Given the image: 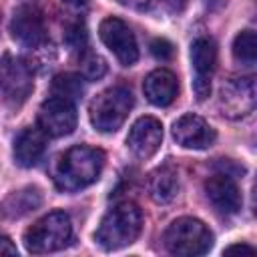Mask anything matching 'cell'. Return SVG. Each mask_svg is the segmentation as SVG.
Returning a JSON list of instances; mask_svg holds the SVG:
<instances>
[{"instance_id": "cell-1", "label": "cell", "mask_w": 257, "mask_h": 257, "mask_svg": "<svg viewBox=\"0 0 257 257\" xmlns=\"http://www.w3.org/2000/svg\"><path fill=\"white\" fill-rule=\"evenodd\" d=\"M104 167V153L94 147L74 145L60 153L50 169L52 181L60 191H80L92 185Z\"/></svg>"}, {"instance_id": "cell-2", "label": "cell", "mask_w": 257, "mask_h": 257, "mask_svg": "<svg viewBox=\"0 0 257 257\" xmlns=\"http://www.w3.org/2000/svg\"><path fill=\"white\" fill-rule=\"evenodd\" d=\"M143 229V213L139 205L122 201L106 211L94 233L96 243L104 251H116L137 241Z\"/></svg>"}, {"instance_id": "cell-3", "label": "cell", "mask_w": 257, "mask_h": 257, "mask_svg": "<svg viewBox=\"0 0 257 257\" xmlns=\"http://www.w3.org/2000/svg\"><path fill=\"white\" fill-rule=\"evenodd\" d=\"M72 237V221L64 211H50L24 231V247L34 253H52L68 245Z\"/></svg>"}, {"instance_id": "cell-4", "label": "cell", "mask_w": 257, "mask_h": 257, "mask_svg": "<svg viewBox=\"0 0 257 257\" xmlns=\"http://www.w3.org/2000/svg\"><path fill=\"white\" fill-rule=\"evenodd\" d=\"M163 243L173 255L195 257L205 255L213 247V233L203 221L195 217H179L167 227Z\"/></svg>"}, {"instance_id": "cell-5", "label": "cell", "mask_w": 257, "mask_h": 257, "mask_svg": "<svg viewBox=\"0 0 257 257\" xmlns=\"http://www.w3.org/2000/svg\"><path fill=\"white\" fill-rule=\"evenodd\" d=\"M135 104L133 92L126 86H110L96 94L88 106L90 122L100 133H114L126 120L131 108Z\"/></svg>"}, {"instance_id": "cell-6", "label": "cell", "mask_w": 257, "mask_h": 257, "mask_svg": "<svg viewBox=\"0 0 257 257\" xmlns=\"http://www.w3.org/2000/svg\"><path fill=\"white\" fill-rule=\"evenodd\" d=\"M34 74L26 60L4 54L0 58V94L10 104H20L34 88Z\"/></svg>"}, {"instance_id": "cell-7", "label": "cell", "mask_w": 257, "mask_h": 257, "mask_svg": "<svg viewBox=\"0 0 257 257\" xmlns=\"http://www.w3.org/2000/svg\"><path fill=\"white\" fill-rule=\"evenodd\" d=\"M257 100L253 76H231L219 88V108L227 118H243L253 112Z\"/></svg>"}, {"instance_id": "cell-8", "label": "cell", "mask_w": 257, "mask_h": 257, "mask_svg": "<svg viewBox=\"0 0 257 257\" xmlns=\"http://www.w3.org/2000/svg\"><path fill=\"white\" fill-rule=\"evenodd\" d=\"M98 36L122 66H131L139 60L137 38L124 20L116 16L104 18L98 26Z\"/></svg>"}, {"instance_id": "cell-9", "label": "cell", "mask_w": 257, "mask_h": 257, "mask_svg": "<svg viewBox=\"0 0 257 257\" xmlns=\"http://www.w3.org/2000/svg\"><path fill=\"white\" fill-rule=\"evenodd\" d=\"M76 106L72 100L50 96L38 108V126L46 137H66L76 128Z\"/></svg>"}, {"instance_id": "cell-10", "label": "cell", "mask_w": 257, "mask_h": 257, "mask_svg": "<svg viewBox=\"0 0 257 257\" xmlns=\"http://www.w3.org/2000/svg\"><path fill=\"white\" fill-rule=\"evenodd\" d=\"M191 64L195 70L193 90L197 100H205L211 94V76L217 66V46L211 38L199 36L191 44Z\"/></svg>"}, {"instance_id": "cell-11", "label": "cell", "mask_w": 257, "mask_h": 257, "mask_svg": "<svg viewBox=\"0 0 257 257\" xmlns=\"http://www.w3.org/2000/svg\"><path fill=\"white\" fill-rule=\"evenodd\" d=\"M10 34L16 42L28 48H38L46 42V22L38 8L20 6L10 22Z\"/></svg>"}, {"instance_id": "cell-12", "label": "cell", "mask_w": 257, "mask_h": 257, "mask_svg": "<svg viewBox=\"0 0 257 257\" xmlns=\"http://www.w3.org/2000/svg\"><path fill=\"white\" fill-rule=\"evenodd\" d=\"M173 139L185 149L201 151V149H209L215 143L217 133L203 116L187 112L173 122Z\"/></svg>"}, {"instance_id": "cell-13", "label": "cell", "mask_w": 257, "mask_h": 257, "mask_svg": "<svg viewBox=\"0 0 257 257\" xmlns=\"http://www.w3.org/2000/svg\"><path fill=\"white\" fill-rule=\"evenodd\" d=\"M205 195L213 209L221 215H235L243 205L241 191L235 179L227 173H217L205 181Z\"/></svg>"}, {"instance_id": "cell-14", "label": "cell", "mask_w": 257, "mask_h": 257, "mask_svg": "<svg viewBox=\"0 0 257 257\" xmlns=\"http://www.w3.org/2000/svg\"><path fill=\"white\" fill-rule=\"evenodd\" d=\"M161 143H163V124L155 116L137 118L128 131V137H126V147L139 159L153 157L159 151Z\"/></svg>"}, {"instance_id": "cell-15", "label": "cell", "mask_w": 257, "mask_h": 257, "mask_svg": "<svg viewBox=\"0 0 257 257\" xmlns=\"http://www.w3.org/2000/svg\"><path fill=\"white\" fill-rule=\"evenodd\" d=\"M145 96L155 106H169L179 92V80L169 68H155L143 82Z\"/></svg>"}, {"instance_id": "cell-16", "label": "cell", "mask_w": 257, "mask_h": 257, "mask_svg": "<svg viewBox=\"0 0 257 257\" xmlns=\"http://www.w3.org/2000/svg\"><path fill=\"white\" fill-rule=\"evenodd\" d=\"M44 151H46V135L40 128L26 126L14 139L12 155H14L16 165H20L24 169L34 167L42 159Z\"/></svg>"}, {"instance_id": "cell-17", "label": "cell", "mask_w": 257, "mask_h": 257, "mask_svg": "<svg viewBox=\"0 0 257 257\" xmlns=\"http://www.w3.org/2000/svg\"><path fill=\"white\" fill-rule=\"evenodd\" d=\"M179 193V175L173 165H161L149 175V195L155 203L167 205Z\"/></svg>"}, {"instance_id": "cell-18", "label": "cell", "mask_w": 257, "mask_h": 257, "mask_svg": "<svg viewBox=\"0 0 257 257\" xmlns=\"http://www.w3.org/2000/svg\"><path fill=\"white\" fill-rule=\"evenodd\" d=\"M42 203V195L40 189L36 187H24L20 191H14L6 197L2 209L8 217H24L32 211H36Z\"/></svg>"}, {"instance_id": "cell-19", "label": "cell", "mask_w": 257, "mask_h": 257, "mask_svg": "<svg viewBox=\"0 0 257 257\" xmlns=\"http://www.w3.org/2000/svg\"><path fill=\"white\" fill-rule=\"evenodd\" d=\"M52 96H60L66 100H78L84 94V76L76 72H60L52 80Z\"/></svg>"}, {"instance_id": "cell-20", "label": "cell", "mask_w": 257, "mask_h": 257, "mask_svg": "<svg viewBox=\"0 0 257 257\" xmlns=\"http://www.w3.org/2000/svg\"><path fill=\"white\" fill-rule=\"evenodd\" d=\"M233 56L237 62L241 64H255V58H257V38H255V32L253 30H243L235 36L233 40Z\"/></svg>"}, {"instance_id": "cell-21", "label": "cell", "mask_w": 257, "mask_h": 257, "mask_svg": "<svg viewBox=\"0 0 257 257\" xmlns=\"http://www.w3.org/2000/svg\"><path fill=\"white\" fill-rule=\"evenodd\" d=\"M104 72H106V62L102 56L90 50H84L80 54V74L84 76V80H98Z\"/></svg>"}, {"instance_id": "cell-22", "label": "cell", "mask_w": 257, "mask_h": 257, "mask_svg": "<svg viewBox=\"0 0 257 257\" xmlns=\"http://www.w3.org/2000/svg\"><path fill=\"white\" fill-rule=\"evenodd\" d=\"M64 42L70 46L74 52H84L86 50V26L82 22H74L66 28L64 32Z\"/></svg>"}, {"instance_id": "cell-23", "label": "cell", "mask_w": 257, "mask_h": 257, "mask_svg": "<svg viewBox=\"0 0 257 257\" xmlns=\"http://www.w3.org/2000/svg\"><path fill=\"white\" fill-rule=\"evenodd\" d=\"M149 50H151V54H153L155 58H159V60H169V58L175 54V46H173L167 38H155V40H151Z\"/></svg>"}, {"instance_id": "cell-24", "label": "cell", "mask_w": 257, "mask_h": 257, "mask_svg": "<svg viewBox=\"0 0 257 257\" xmlns=\"http://www.w3.org/2000/svg\"><path fill=\"white\" fill-rule=\"evenodd\" d=\"M0 255H18L16 245L4 235H0Z\"/></svg>"}, {"instance_id": "cell-25", "label": "cell", "mask_w": 257, "mask_h": 257, "mask_svg": "<svg viewBox=\"0 0 257 257\" xmlns=\"http://www.w3.org/2000/svg\"><path fill=\"white\" fill-rule=\"evenodd\" d=\"M122 6H128V8H135V10H147L155 4V0H118Z\"/></svg>"}, {"instance_id": "cell-26", "label": "cell", "mask_w": 257, "mask_h": 257, "mask_svg": "<svg viewBox=\"0 0 257 257\" xmlns=\"http://www.w3.org/2000/svg\"><path fill=\"white\" fill-rule=\"evenodd\" d=\"M161 2L165 4V8H167L169 12L179 14V12H183V10H185V6H187V2H189V0H161Z\"/></svg>"}, {"instance_id": "cell-27", "label": "cell", "mask_w": 257, "mask_h": 257, "mask_svg": "<svg viewBox=\"0 0 257 257\" xmlns=\"http://www.w3.org/2000/svg\"><path fill=\"white\" fill-rule=\"evenodd\" d=\"M235 251H241V253H255V249L251 245H245V243H235V245H229L225 249V253H235Z\"/></svg>"}, {"instance_id": "cell-28", "label": "cell", "mask_w": 257, "mask_h": 257, "mask_svg": "<svg viewBox=\"0 0 257 257\" xmlns=\"http://www.w3.org/2000/svg\"><path fill=\"white\" fill-rule=\"evenodd\" d=\"M207 2V8H211V10H219L227 0H205Z\"/></svg>"}, {"instance_id": "cell-29", "label": "cell", "mask_w": 257, "mask_h": 257, "mask_svg": "<svg viewBox=\"0 0 257 257\" xmlns=\"http://www.w3.org/2000/svg\"><path fill=\"white\" fill-rule=\"evenodd\" d=\"M66 4H72V6H80V4H84L86 0H64Z\"/></svg>"}]
</instances>
